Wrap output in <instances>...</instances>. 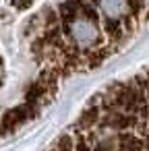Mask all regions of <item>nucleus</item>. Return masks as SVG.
Masks as SVG:
<instances>
[{"label":"nucleus","mask_w":149,"mask_h":151,"mask_svg":"<svg viewBox=\"0 0 149 151\" xmlns=\"http://www.w3.org/2000/svg\"><path fill=\"white\" fill-rule=\"evenodd\" d=\"M35 31L25 0H0V141L35 120L58 95L35 64Z\"/></svg>","instance_id":"2"},{"label":"nucleus","mask_w":149,"mask_h":151,"mask_svg":"<svg viewBox=\"0 0 149 151\" xmlns=\"http://www.w3.org/2000/svg\"><path fill=\"white\" fill-rule=\"evenodd\" d=\"M44 151H149V66L99 89Z\"/></svg>","instance_id":"1"}]
</instances>
